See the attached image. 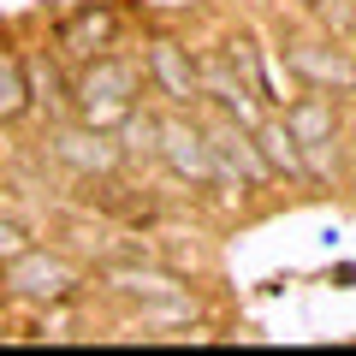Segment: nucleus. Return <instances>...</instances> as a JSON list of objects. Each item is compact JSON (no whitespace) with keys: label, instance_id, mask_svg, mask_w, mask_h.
I'll list each match as a JSON object with an SVG mask.
<instances>
[{"label":"nucleus","instance_id":"nucleus-1","mask_svg":"<svg viewBox=\"0 0 356 356\" xmlns=\"http://www.w3.org/2000/svg\"><path fill=\"white\" fill-rule=\"evenodd\" d=\"M149 83L143 60L131 54H102V60H83V72L72 77V119L95 131H119L131 113H137V95Z\"/></svg>","mask_w":356,"mask_h":356},{"label":"nucleus","instance_id":"nucleus-2","mask_svg":"<svg viewBox=\"0 0 356 356\" xmlns=\"http://www.w3.org/2000/svg\"><path fill=\"white\" fill-rule=\"evenodd\" d=\"M77 285H83V267L65 261L60 250H18L13 261L0 267V291L18 297V303H42V309H60L77 297Z\"/></svg>","mask_w":356,"mask_h":356},{"label":"nucleus","instance_id":"nucleus-3","mask_svg":"<svg viewBox=\"0 0 356 356\" xmlns=\"http://www.w3.org/2000/svg\"><path fill=\"white\" fill-rule=\"evenodd\" d=\"M161 166L178 184H191V191H214L220 161H214V143H208V125L191 107H172L161 119Z\"/></svg>","mask_w":356,"mask_h":356},{"label":"nucleus","instance_id":"nucleus-4","mask_svg":"<svg viewBox=\"0 0 356 356\" xmlns=\"http://www.w3.org/2000/svg\"><path fill=\"white\" fill-rule=\"evenodd\" d=\"M285 65L303 89H327L339 102H356V48L339 36H291L285 42Z\"/></svg>","mask_w":356,"mask_h":356},{"label":"nucleus","instance_id":"nucleus-5","mask_svg":"<svg viewBox=\"0 0 356 356\" xmlns=\"http://www.w3.org/2000/svg\"><path fill=\"white\" fill-rule=\"evenodd\" d=\"M208 125V143H214V161H220V178H238V184H250V191H267L273 184V161L261 154V137H255V125H243V119H232V113H220L214 107V119H202Z\"/></svg>","mask_w":356,"mask_h":356},{"label":"nucleus","instance_id":"nucleus-6","mask_svg":"<svg viewBox=\"0 0 356 356\" xmlns=\"http://www.w3.org/2000/svg\"><path fill=\"white\" fill-rule=\"evenodd\" d=\"M143 72H149V89L161 95L166 107H202V60L178 36H154L143 48Z\"/></svg>","mask_w":356,"mask_h":356},{"label":"nucleus","instance_id":"nucleus-7","mask_svg":"<svg viewBox=\"0 0 356 356\" xmlns=\"http://www.w3.org/2000/svg\"><path fill=\"white\" fill-rule=\"evenodd\" d=\"M54 161L65 172H77V178H113L125 166V149H119L113 131H95L83 119H72V125L54 131Z\"/></svg>","mask_w":356,"mask_h":356},{"label":"nucleus","instance_id":"nucleus-8","mask_svg":"<svg viewBox=\"0 0 356 356\" xmlns=\"http://www.w3.org/2000/svg\"><path fill=\"white\" fill-rule=\"evenodd\" d=\"M202 102L220 107V113H232V119H243V125H261L267 119V95L226 60V54L202 60Z\"/></svg>","mask_w":356,"mask_h":356},{"label":"nucleus","instance_id":"nucleus-9","mask_svg":"<svg viewBox=\"0 0 356 356\" xmlns=\"http://www.w3.org/2000/svg\"><path fill=\"white\" fill-rule=\"evenodd\" d=\"M119 36H125L119 6H83L60 24V54L65 60H102V54L119 48Z\"/></svg>","mask_w":356,"mask_h":356},{"label":"nucleus","instance_id":"nucleus-10","mask_svg":"<svg viewBox=\"0 0 356 356\" xmlns=\"http://www.w3.org/2000/svg\"><path fill=\"white\" fill-rule=\"evenodd\" d=\"M102 285L113 297H131V303H154V297H178L191 291V280L166 261H107L102 267Z\"/></svg>","mask_w":356,"mask_h":356},{"label":"nucleus","instance_id":"nucleus-11","mask_svg":"<svg viewBox=\"0 0 356 356\" xmlns=\"http://www.w3.org/2000/svg\"><path fill=\"white\" fill-rule=\"evenodd\" d=\"M285 125H291V137L303 143H332L344 137V119H339V95H327V89H303L291 107H285Z\"/></svg>","mask_w":356,"mask_h":356},{"label":"nucleus","instance_id":"nucleus-12","mask_svg":"<svg viewBox=\"0 0 356 356\" xmlns=\"http://www.w3.org/2000/svg\"><path fill=\"white\" fill-rule=\"evenodd\" d=\"M255 137H261V154L273 161V172L291 178V184H303L309 166H303V143L291 137V125H285V113H267L261 125H255Z\"/></svg>","mask_w":356,"mask_h":356},{"label":"nucleus","instance_id":"nucleus-13","mask_svg":"<svg viewBox=\"0 0 356 356\" xmlns=\"http://www.w3.org/2000/svg\"><path fill=\"white\" fill-rule=\"evenodd\" d=\"M36 107L30 95V72H24V54L0 48V125H18V119Z\"/></svg>","mask_w":356,"mask_h":356},{"label":"nucleus","instance_id":"nucleus-14","mask_svg":"<svg viewBox=\"0 0 356 356\" xmlns=\"http://www.w3.org/2000/svg\"><path fill=\"white\" fill-rule=\"evenodd\" d=\"M24 72H30V95H36V107H48L54 119H65L72 113V83L60 77V65L48 60V54H24Z\"/></svg>","mask_w":356,"mask_h":356},{"label":"nucleus","instance_id":"nucleus-15","mask_svg":"<svg viewBox=\"0 0 356 356\" xmlns=\"http://www.w3.org/2000/svg\"><path fill=\"white\" fill-rule=\"evenodd\" d=\"M191 321H202V303H196L191 291H178V297H154V303H137V321L131 327L137 332H166V327H191Z\"/></svg>","mask_w":356,"mask_h":356},{"label":"nucleus","instance_id":"nucleus-16","mask_svg":"<svg viewBox=\"0 0 356 356\" xmlns=\"http://www.w3.org/2000/svg\"><path fill=\"white\" fill-rule=\"evenodd\" d=\"M161 238H172L166 243V267H178L184 280H196V273L214 267V250L202 243V232H191V238H184V232H161Z\"/></svg>","mask_w":356,"mask_h":356},{"label":"nucleus","instance_id":"nucleus-17","mask_svg":"<svg viewBox=\"0 0 356 356\" xmlns=\"http://www.w3.org/2000/svg\"><path fill=\"white\" fill-rule=\"evenodd\" d=\"M119 137V149H125V161H161V119H149V113H131L125 125L113 131Z\"/></svg>","mask_w":356,"mask_h":356},{"label":"nucleus","instance_id":"nucleus-18","mask_svg":"<svg viewBox=\"0 0 356 356\" xmlns=\"http://www.w3.org/2000/svg\"><path fill=\"white\" fill-rule=\"evenodd\" d=\"M309 13L321 18V30L339 42H356V0H315Z\"/></svg>","mask_w":356,"mask_h":356},{"label":"nucleus","instance_id":"nucleus-19","mask_svg":"<svg viewBox=\"0 0 356 356\" xmlns=\"http://www.w3.org/2000/svg\"><path fill=\"white\" fill-rule=\"evenodd\" d=\"M226 60H232V65H238V72L267 95V77H261V60H255V42H250V36H226Z\"/></svg>","mask_w":356,"mask_h":356},{"label":"nucleus","instance_id":"nucleus-20","mask_svg":"<svg viewBox=\"0 0 356 356\" xmlns=\"http://www.w3.org/2000/svg\"><path fill=\"white\" fill-rule=\"evenodd\" d=\"M18 250H30V238H24V226H18V220H0V267L13 261Z\"/></svg>","mask_w":356,"mask_h":356},{"label":"nucleus","instance_id":"nucleus-21","mask_svg":"<svg viewBox=\"0 0 356 356\" xmlns=\"http://www.w3.org/2000/svg\"><path fill=\"white\" fill-rule=\"evenodd\" d=\"M297 6H315V0H297Z\"/></svg>","mask_w":356,"mask_h":356}]
</instances>
